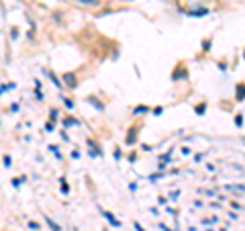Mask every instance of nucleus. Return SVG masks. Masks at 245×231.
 Masks as SVG:
<instances>
[{
  "label": "nucleus",
  "mask_w": 245,
  "mask_h": 231,
  "mask_svg": "<svg viewBox=\"0 0 245 231\" xmlns=\"http://www.w3.org/2000/svg\"><path fill=\"white\" fill-rule=\"evenodd\" d=\"M88 102H92V104H94V106H96L98 111H102V108H104V104H100V102H98V100H96L94 96H88Z\"/></svg>",
  "instance_id": "obj_4"
},
{
  "label": "nucleus",
  "mask_w": 245,
  "mask_h": 231,
  "mask_svg": "<svg viewBox=\"0 0 245 231\" xmlns=\"http://www.w3.org/2000/svg\"><path fill=\"white\" fill-rule=\"evenodd\" d=\"M45 223H47V225H49V227H51L53 231H61V229H59V225H55V223H53V221H51V219H49L47 215H45Z\"/></svg>",
  "instance_id": "obj_5"
},
{
  "label": "nucleus",
  "mask_w": 245,
  "mask_h": 231,
  "mask_svg": "<svg viewBox=\"0 0 245 231\" xmlns=\"http://www.w3.org/2000/svg\"><path fill=\"white\" fill-rule=\"evenodd\" d=\"M204 111H206V104H198V106H196V113H198V115L204 113Z\"/></svg>",
  "instance_id": "obj_10"
},
{
  "label": "nucleus",
  "mask_w": 245,
  "mask_h": 231,
  "mask_svg": "<svg viewBox=\"0 0 245 231\" xmlns=\"http://www.w3.org/2000/svg\"><path fill=\"white\" fill-rule=\"evenodd\" d=\"M237 98H239V100L245 98V86L243 84H239V88H237Z\"/></svg>",
  "instance_id": "obj_6"
},
{
  "label": "nucleus",
  "mask_w": 245,
  "mask_h": 231,
  "mask_svg": "<svg viewBox=\"0 0 245 231\" xmlns=\"http://www.w3.org/2000/svg\"><path fill=\"white\" fill-rule=\"evenodd\" d=\"M63 80H66V84H68L70 88H76V86H78L76 76H74V74H70V72H68V74H63Z\"/></svg>",
  "instance_id": "obj_1"
},
{
  "label": "nucleus",
  "mask_w": 245,
  "mask_h": 231,
  "mask_svg": "<svg viewBox=\"0 0 245 231\" xmlns=\"http://www.w3.org/2000/svg\"><path fill=\"white\" fill-rule=\"evenodd\" d=\"M76 2H80L84 6H92V8H98L100 6V0H76Z\"/></svg>",
  "instance_id": "obj_2"
},
{
  "label": "nucleus",
  "mask_w": 245,
  "mask_h": 231,
  "mask_svg": "<svg viewBox=\"0 0 245 231\" xmlns=\"http://www.w3.org/2000/svg\"><path fill=\"white\" fill-rule=\"evenodd\" d=\"M63 104H66L68 108H74V104H72V100H70V98H63Z\"/></svg>",
  "instance_id": "obj_11"
},
{
  "label": "nucleus",
  "mask_w": 245,
  "mask_h": 231,
  "mask_svg": "<svg viewBox=\"0 0 245 231\" xmlns=\"http://www.w3.org/2000/svg\"><path fill=\"white\" fill-rule=\"evenodd\" d=\"M135 131H137V129H131V131H129V135H127V143H129V145H131V143H135Z\"/></svg>",
  "instance_id": "obj_7"
},
{
  "label": "nucleus",
  "mask_w": 245,
  "mask_h": 231,
  "mask_svg": "<svg viewBox=\"0 0 245 231\" xmlns=\"http://www.w3.org/2000/svg\"><path fill=\"white\" fill-rule=\"evenodd\" d=\"M49 78H51V80H53V84H55V88H61V82H59V80H57V76H55V74H53V72H49Z\"/></svg>",
  "instance_id": "obj_8"
},
{
  "label": "nucleus",
  "mask_w": 245,
  "mask_h": 231,
  "mask_svg": "<svg viewBox=\"0 0 245 231\" xmlns=\"http://www.w3.org/2000/svg\"><path fill=\"white\" fill-rule=\"evenodd\" d=\"M57 117H59V115H57V111H55V108H53V111H51V119H53V121H55V119H57Z\"/></svg>",
  "instance_id": "obj_12"
},
{
  "label": "nucleus",
  "mask_w": 245,
  "mask_h": 231,
  "mask_svg": "<svg viewBox=\"0 0 245 231\" xmlns=\"http://www.w3.org/2000/svg\"><path fill=\"white\" fill-rule=\"evenodd\" d=\"M139 113H147V106H137L135 108V115H139Z\"/></svg>",
  "instance_id": "obj_9"
},
{
  "label": "nucleus",
  "mask_w": 245,
  "mask_h": 231,
  "mask_svg": "<svg viewBox=\"0 0 245 231\" xmlns=\"http://www.w3.org/2000/svg\"><path fill=\"white\" fill-rule=\"evenodd\" d=\"M135 229H137V231H145L143 227H141V225H139V223H135Z\"/></svg>",
  "instance_id": "obj_14"
},
{
  "label": "nucleus",
  "mask_w": 245,
  "mask_h": 231,
  "mask_svg": "<svg viewBox=\"0 0 245 231\" xmlns=\"http://www.w3.org/2000/svg\"><path fill=\"white\" fill-rule=\"evenodd\" d=\"M4 166H6V168L10 166V158H8V155H4Z\"/></svg>",
  "instance_id": "obj_13"
},
{
  "label": "nucleus",
  "mask_w": 245,
  "mask_h": 231,
  "mask_svg": "<svg viewBox=\"0 0 245 231\" xmlns=\"http://www.w3.org/2000/svg\"><path fill=\"white\" fill-rule=\"evenodd\" d=\"M102 215H104V219H108V221H110V225H115V227H119V225H121V223H119V221H117V219L113 217V213H108V211H104Z\"/></svg>",
  "instance_id": "obj_3"
}]
</instances>
